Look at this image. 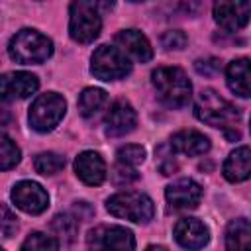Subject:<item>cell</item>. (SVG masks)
<instances>
[{
	"label": "cell",
	"instance_id": "6da1fadb",
	"mask_svg": "<svg viewBox=\"0 0 251 251\" xmlns=\"http://www.w3.org/2000/svg\"><path fill=\"white\" fill-rule=\"evenodd\" d=\"M194 114L200 122L212 127H224L226 131L229 127L235 129V124L239 120V110L212 88H206L196 96Z\"/></svg>",
	"mask_w": 251,
	"mask_h": 251
},
{
	"label": "cell",
	"instance_id": "7a4b0ae2",
	"mask_svg": "<svg viewBox=\"0 0 251 251\" xmlns=\"http://www.w3.org/2000/svg\"><path fill=\"white\" fill-rule=\"evenodd\" d=\"M153 86L159 98L171 108H182L190 100L192 84L182 69L178 67H159L151 75Z\"/></svg>",
	"mask_w": 251,
	"mask_h": 251
},
{
	"label": "cell",
	"instance_id": "3957f363",
	"mask_svg": "<svg viewBox=\"0 0 251 251\" xmlns=\"http://www.w3.org/2000/svg\"><path fill=\"white\" fill-rule=\"evenodd\" d=\"M8 53L16 63H22V65L43 63L51 57L53 43L47 35L35 29H22L10 39Z\"/></svg>",
	"mask_w": 251,
	"mask_h": 251
},
{
	"label": "cell",
	"instance_id": "277c9868",
	"mask_svg": "<svg viewBox=\"0 0 251 251\" xmlns=\"http://www.w3.org/2000/svg\"><path fill=\"white\" fill-rule=\"evenodd\" d=\"M106 208L112 216L124 218L129 222H137V224L149 222L155 214L153 200L147 194L135 192V190H126V192H118V194L110 196L106 200Z\"/></svg>",
	"mask_w": 251,
	"mask_h": 251
},
{
	"label": "cell",
	"instance_id": "5b68a950",
	"mask_svg": "<svg viewBox=\"0 0 251 251\" xmlns=\"http://www.w3.org/2000/svg\"><path fill=\"white\" fill-rule=\"evenodd\" d=\"M96 2H73L71 4V18H69V33L78 43H90L100 35L102 18L98 12Z\"/></svg>",
	"mask_w": 251,
	"mask_h": 251
},
{
	"label": "cell",
	"instance_id": "8992f818",
	"mask_svg": "<svg viewBox=\"0 0 251 251\" xmlns=\"http://www.w3.org/2000/svg\"><path fill=\"white\" fill-rule=\"evenodd\" d=\"M67 102L57 92H45L37 96L29 108V126L35 131H51L63 120Z\"/></svg>",
	"mask_w": 251,
	"mask_h": 251
},
{
	"label": "cell",
	"instance_id": "52a82bcc",
	"mask_svg": "<svg viewBox=\"0 0 251 251\" xmlns=\"http://www.w3.org/2000/svg\"><path fill=\"white\" fill-rule=\"evenodd\" d=\"M90 71L100 80H118L131 71V63L122 49L100 45L92 55Z\"/></svg>",
	"mask_w": 251,
	"mask_h": 251
},
{
	"label": "cell",
	"instance_id": "ba28073f",
	"mask_svg": "<svg viewBox=\"0 0 251 251\" xmlns=\"http://www.w3.org/2000/svg\"><path fill=\"white\" fill-rule=\"evenodd\" d=\"M88 251H133L135 237L122 226H98L86 235Z\"/></svg>",
	"mask_w": 251,
	"mask_h": 251
},
{
	"label": "cell",
	"instance_id": "9c48e42d",
	"mask_svg": "<svg viewBox=\"0 0 251 251\" xmlns=\"http://www.w3.org/2000/svg\"><path fill=\"white\" fill-rule=\"evenodd\" d=\"M249 18H251V4L247 2L220 0L214 4V20L226 31H237L245 27Z\"/></svg>",
	"mask_w": 251,
	"mask_h": 251
},
{
	"label": "cell",
	"instance_id": "30bf717a",
	"mask_svg": "<svg viewBox=\"0 0 251 251\" xmlns=\"http://www.w3.org/2000/svg\"><path fill=\"white\" fill-rule=\"evenodd\" d=\"M14 204L27 214H41L49 206V196L41 184L33 180H22L12 190Z\"/></svg>",
	"mask_w": 251,
	"mask_h": 251
},
{
	"label": "cell",
	"instance_id": "8fae6325",
	"mask_svg": "<svg viewBox=\"0 0 251 251\" xmlns=\"http://www.w3.org/2000/svg\"><path fill=\"white\" fill-rule=\"evenodd\" d=\"M104 124H106V133L110 137H120V135L133 131V127L137 124V114L129 102L118 100L108 108Z\"/></svg>",
	"mask_w": 251,
	"mask_h": 251
},
{
	"label": "cell",
	"instance_id": "7c38bea8",
	"mask_svg": "<svg viewBox=\"0 0 251 251\" xmlns=\"http://www.w3.org/2000/svg\"><path fill=\"white\" fill-rule=\"evenodd\" d=\"M165 196L173 208H180V210L196 208L202 198V186L192 178H178L167 186Z\"/></svg>",
	"mask_w": 251,
	"mask_h": 251
},
{
	"label": "cell",
	"instance_id": "4fadbf2b",
	"mask_svg": "<svg viewBox=\"0 0 251 251\" xmlns=\"http://www.w3.org/2000/svg\"><path fill=\"white\" fill-rule=\"evenodd\" d=\"M175 239H176V243L180 247L196 251V249H202L208 243L210 231H208V227L200 220H196V218H182L175 226Z\"/></svg>",
	"mask_w": 251,
	"mask_h": 251
},
{
	"label": "cell",
	"instance_id": "5bb4252c",
	"mask_svg": "<svg viewBox=\"0 0 251 251\" xmlns=\"http://www.w3.org/2000/svg\"><path fill=\"white\" fill-rule=\"evenodd\" d=\"M39 86V80L35 75L18 71L8 73L0 78V94L4 100H16V98H27L31 96Z\"/></svg>",
	"mask_w": 251,
	"mask_h": 251
},
{
	"label": "cell",
	"instance_id": "9a60e30c",
	"mask_svg": "<svg viewBox=\"0 0 251 251\" xmlns=\"http://www.w3.org/2000/svg\"><path fill=\"white\" fill-rule=\"evenodd\" d=\"M75 173L76 176L90 186H98L106 178V163L94 151H82L75 159Z\"/></svg>",
	"mask_w": 251,
	"mask_h": 251
},
{
	"label": "cell",
	"instance_id": "2e32d148",
	"mask_svg": "<svg viewBox=\"0 0 251 251\" xmlns=\"http://www.w3.org/2000/svg\"><path fill=\"white\" fill-rule=\"evenodd\" d=\"M226 80L233 94L241 98L251 96V61L249 59H233L226 67Z\"/></svg>",
	"mask_w": 251,
	"mask_h": 251
},
{
	"label": "cell",
	"instance_id": "e0dca14e",
	"mask_svg": "<svg viewBox=\"0 0 251 251\" xmlns=\"http://www.w3.org/2000/svg\"><path fill=\"white\" fill-rule=\"evenodd\" d=\"M116 43L120 45V49L127 55H131L135 61L139 63H147L153 57V49L151 43L147 41V37L137 31V29H124L116 35Z\"/></svg>",
	"mask_w": 251,
	"mask_h": 251
},
{
	"label": "cell",
	"instance_id": "ac0fdd59",
	"mask_svg": "<svg viewBox=\"0 0 251 251\" xmlns=\"http://www.w3.org/2000/svg\"><path fill=\"white\" fill-rule=\"evenodd\" d=\"M171 149L188 157H196V155H204L210 149V139L196 129H182L173 135Z\"/></svg>",
	"mask_w": 251,
	"mask_h": 251
},
{
	"label": "cell",
	"instance_id": "d6986e66",
	"mask_svg": "<svg viewBox=\"0 0 251 251\" xmlns=\"http://www.w3.org/2000/svg\"><path fill=\"white\" fill-rule=\"evenodd\" d=\"M224 176L229 182H241L251 176V149L249 147H237L229 153V157L224 163Z\"/></svg>",
	"mask_w": 251,
	"mask_h": 251
},
{
	"label": "cell",
	"instance_id": "ffe728a7",
	"mask_svg": "<svg viewBox=\"0 0 251 251\" xmlns=\"http://www.w3.org/2000/svg\"><path fill=\"white\" fill-rule=\"evenodd\" d=\"M226 251H251V220L237 218L227 224Z\"/></svg>",
	"mask_w": 251,
	"mask_h": 251
},
{
	"label": "cell",
	"instance_id": "44dd1931",
	"mask_svg": "<svg viewBox=\"0 0 251 251\" xmlns=\"http://www.w3.org/2000/svg\"><path fill=\"white\" fill-rule=\"evenodd\" d=\"M108 104V94L102 88H84L78 96V110L84 118L96 116Z\"/></svg>",
	"mask_w": 251,
	"mask_h": 251
},
{
	"label": "cell",
	"instance_id": "7402d4cb",
	"mask_svg": "<svg viewBox=\"0 0 251 251\" xmlns=\"http://www.w3.org/2000/svg\"><path fill=\"white\" fill-rule=\"evenodd\" d=\"M20 251H59V241L49 233L33 231L25 237Z\"/></svg>",
	"mask_w": 251,
	"mask_h": 251
},
{
	"label": "cell",
	"instance_id": "603a6c76",
	"mask_svg": "<svg viewBox=\"0 0 251 251\" xmlns=\"http://www.w3.org/2000/svg\"><path fill=\"white\" fill-rule=\"evenodd\" d=\"M51 227L59 237H63V241L71 243L75 239L76 231H78V220L71 214H59V216L53 218Z\"/></svg>",
	"mask_w": 251,
	"mask_h": 251
},
{
	"label": "cell",
	"instance_id": "cb8c5ba5",
	"mask_svg": "<svg viewBox=\"0 0 251 251\" xmlns=\"http://www.w3.org/2000/svg\"><path fill=\"white\" fill-rule=\"evenodd\" d=\"M33 167L39 175H55L65 167V157L59 153H53V151L39 153L33 161Z\"/></svg>",
	"mask_w": 251,
	"mask_h": 251
},
{
	"label": "cell",
	"instance_id": "d4e9b609",
	"mask_svg": "<svg viewBox=\"0 0 251 251\" xmlns=\"http://www.w3.org/2000/svg\"><path fill=\"white\" fill-rule=\"evenodd\" d=\"M18 163H20L18 145L8 135H2V139H0V167H2V171H8V169L16 167Z\"/></svg>",
	"mask_w": 251,
	"mask_h": 251
},
{
	"label": "cell",
	"instance_id": "484cf974",
	"mask_svg": "<svg viewBox=\"0 0 251 251\" xmlns=\"http://www.w3.org/2000/svg\"><path fill=\"white\" fill-rule=\"evenodd\" d=\"M143 161H145V149L141 145L129 143V145H124L118 149V163H122V165L135 167Z\"/></svg>",
	"mask_w": 251,
	"mask_h": 251
},
{
	"label": "cell",
	"instance_id": "4316f807",
	"mask_svg": "<svg viewBox=\"0 0 251 251\" xmlns=\"http://www.w3.org/2000/svg\"><path fill=\"white\" fill-rule=\"evenodd\" d=\"M186 33L180 31V29H171V31H165L161 35V45L165 49H182L186 45Z\"/></svg>",
	"mask_w": 251,
	"mask_h": 251
},
{
	"label": "cell",
	"instance_id": "83f0119b",
	"mask_svg": "<svg viewBox=\"0 0 251 251\" xmlns=\"http://www.w3.org/2000/svg\"><path fill=\"white\" fill-rule=\"evenodd\" d=\"M112 178H114V182H116L118 186H124V184L133 182V180L137 178V173H135L133 167H127V165L118 163V167H116L114 173H112Z\"/></svg>",
	"mask_w": 251,
	"mask_h": 251
},
{
	"label": "cell",
	"instance_id": "f1b7e54d",
	"mask_svg": "<svg viewBox=\"0 0 251 251\" xmlns=\"http://www.w3.org/2000/svg\"><path fill=\"white\" fill-rule=\"evenodd\" d=\"M16 227H18V218L12 214V210L6 204H2V233H4V237H12Z\"/></svg>",
	"mask_w": 251,
	"mask_h": 251
},
{
	"label": "cell",
	"instance_id": "f546056e",
	"mask_svg": "<svg viewBox=\"0 0 251 251\" xmlns=\"http://www.w3.org/2000/svg\"><path fill=\"white\" fill-rule=\"evenodd\" d=\"M194 67H196V71H198L200 75H204V76H212V75H216V73L220 71V59H216V57L198 59V61L194 63Z\"/></svg>",
	"mask_w": 251,
	"mask_h": 251
},
{
	"label": "cell",
	"instance_id": "4dcf8cb0",
	"mask_svg": "<svg viewBox=\"0 0 251 251\" xmlns=\"http://www.w3.org/2000/svg\"><path fill=\"white\" fill-rule=\"evenodd\" d=\"M145 251H169V249H165V247H161V245H151V247H147Z\"/></svg>",
	"mask_w": 251,
	"mask_h": 251
},
{
	"label": "cell",
	"instance_id": "1f68e13d",
	"mask_svg": "<svg viewBox=\"0 0 251 251\" xmlns=\"http://www.w3.org/2000/svg\"><path fill=\"white\" fill-rule=\"evenodd\" d=\"M249 126H251V120H249Z\"/></svg>",
	"mask_w": 251,
	"mask_h": 251
}]
</instances>
